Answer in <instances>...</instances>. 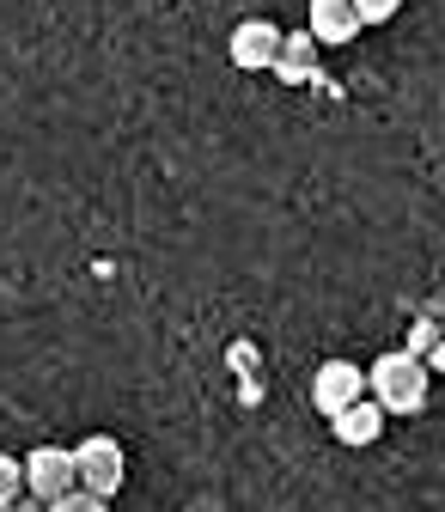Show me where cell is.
Segmentation results:
<instances>
[{"instance_id":"obj_1","label":"cell","mask_w":445,"mask_h":512,"mask_svg":"<svg viewBox=\"0 0 445 512\" xmlns=\"http://www.w3.org/2000/svg\"><path fill=\"white\" fill-rule=\"evenodd\" d=\"M427 391H433V372H427V360H415V354H378L372 366H366V397L385 409V421L391 415H421L427 409Z\"/></svg>"},{"instance_id":"obj_2","label":"cell","mask_w":445,"mask_h":512,"mask_svg":"<svg viewBox=\"0 0 445 512\" xmlns=\"http://www.w3.org/2000/svg\"><path fill=\"white\" fill-rule=\"evenodd\" d=\"M74 476H80L86 494L110 500L122 482H129V458H122V445H116L110 433H86V439L74 445Z\"/></svg>"},{"instance_id":"obj_3","label":"cell","mask_w":445,"mask_h":512,"mask_svg":"<svg viewBox=\"0 0 445 512\" xmlns=\"http://www.w3.org/2000/svg\"><path fill=\"white\" fill-rule=\"evenodd\" d=\"M19 470H25V500H37V506H55L61 494H74V488H80V476H74V452H68V445H37V452L19 458Z\"/></svg>"},{"instance_id":"obj_4","label":"cell","mask_w":445,"mask_h":512,"mask_svg":"<svg viewBox=\"0 0 445 512\" xmlns=\"http://www.w3.org/2000/svg\"><path fill=\"white\" fill-rule=\"evenodd\" d=\"M366 397V372L354 366V360H324V366H317L311 372V409L317 415H342V409H354Z\"/></svg>"},{"instance_id":"obj_5","label":"cell","mask_w":445,"mask_h":512,"mask_svg":"<svg viewBox=\"0 0 445 512\" xmlns=\"http://www.w3.org/2000/svg\"><path fill=\"white\" fill-rule=\"evenodd\" d=\"M281 25L275 19H244L238 31H232V43H226V55H232V68H244V74H269L275 68V55H281Z\"/></svg>"},{"instance_id":"obj_6","label":"cell","mask_w":445,"mask_h":512,"mask_svg":"<svg viewBox=\"0 0 445 512\" xmlns=\"http://www.w3.org/2000/svg\"><path fill=\"white\" fill-rule=\"evenodd\" d=\"M305 37H311L317 49H336V43H354V37H360V19H354L348 0H311Z\"/></svg>"},{"instance_id":"obj_7","label":"cell","mask_w":445,"mask_h":512,"mask_svg":"<svg viewBox=\"0 0 445 512\" xmlns=\"http://www.w3.org/2000/svg\"><path fill=\"white\" fill-rule=\"evenodd\" d=\"M317 68H324V49H317L305 31H287V37H281V55H275V68H269V74H275L281 86H311V80H317Z\"/></svg>"},{"instance_id":"obj_8","label":"cell","mask_w":445,"mask_h":512,"mask_svg":"<svg viewBox=\"0 0 445 512\" xmlns=\"http://www.w3.org/2000/svg\"><path fill=\"white\" fill-rule=\"evenodd\" d=\"M330 427H336V439H342V445H378V433H385V409H378L372 397H360V403H354V409H342Z\"/></svg>"},{"instance_id":"obj_9","label":"cell","mask_w":445,"mask_h":512,"mask_svg":"<svg viewBox=\"0 0 445 512\" xmlns=\"http://www.w3.org/2000/svg\"><path fill=\"white\" fill-rule=\"evenodd\" d=\"M19 500H25V470H19L13 452H0V512L19 506Z\"/></svg>"},{"instance_id":"obj_10","label":"cell","mask_w":445,"mask_h":512,"mask_svg":"<svg viewBox=\"0 0 445 512\" xmlns=\"http://www.w3.org/2000/svg\"><path fill=\"white\" fill-rule=\"evenodd\" d=\"M348 7H354V19H360V31H366V25H391V19L403 13V0H348Z\"/></svg>"},{"instance_id":"obj_11","label":"cell","mask_w":445,"mask_h":512,"mask_svg":"<svg viewBox=\"0 0 445 512\" xmlns=\"http://www.w3.org/2000/svg\"><path fill=\"white\" fill-rule=\"evenodd\" d=\"M43 512H110V500H98V494L74 488V494H61V500H55V506H43Z\"/></svg>"},{"instance_id":"obj_12","label":"cell","mask_w":445,"mask_h":512,"mask_svg":"<svg viewBox=\"0 0 445 512\" xmlns=\"http://www.w3.org/2000/svg\"><path fill=\"white\" fill-rule=\"evenodd\" d=\"M439 342H445V330H439V324H421V330H415V342H409L403 354H415V360H427V354H433Z\"/></svg>"},{"instance_id":"obj_13","label":"cell","mask_w":445,"mask_h":512,"mask_svg":"<svg viewBox=\"0 0 445 512\" xmlns=\"http://www.w3.org/2000/svg\"><path fill=\"white\" fill-rule=\"evenodd\" d=\"M427 372H445V342H439V348L427 354Z\"/></svg>"},{"instance_id":"obj_14","label":"cell","mask_w":445,"mask_h":512,"mask_svg":"<svg viewBox=\"0 0 445 512\" xmlns=\"http://www.w3.org/2000/svg\"><path fill=\"white\" fill-rule=\"evenodd\" d=\"M7 512H43V506H37V500H19V506H7Z\"/></svg>"}]
</instances>
